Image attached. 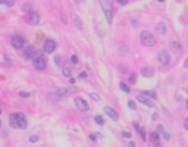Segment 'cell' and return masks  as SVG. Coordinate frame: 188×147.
I'll use <instances>...</instances> for the list:
<instances>
[{
	"label": "cell",
	"mask_w": 188,
	"mask_h": 147,
	"mask_svg": "<svg viewBox=\"0 0 188 147\" xmlns=\"http://www.w3.org/2000/svg\"><path fill=\"white\" fill-rule=\"evenodd\" d=\"M75 105H77V107L80 110H82V112H88V103H87L85 99H82V97H75Z\"/></svg>",
	"instance_id": "cell-5"
},
{
	"label": "cell",
	"mask_w": 188,
	"mask_h": 147,
	"mask_svg": "<svg viewBox=\"0 0 188 147\" xmlns=\"http://www.w3.org/2000/svg\"><path fill=\"white\" fill-rule=\"evenodd\" d=\"M0 128H2V121H0Z\"/></svg>",
	"instance_id": "cell-45"
},
{
	"label": "cell",
	"mask_w": 188,
	"mask_h": 147,
	"mask_svg": "<svg viewBox=\"0 0 188 147\" xmlns=\"http://www.w3.org/2000/svg\"><path fill=\"white\" fill-rule=\"evenodd\" d=\"M134 128H135V129H138V128H140V125H138V122H135V124H134Z\"/></svg>",
	"instance_id": "cell-41"
},
{
	"label": "cell",
	"mask_w": 188,
	"mask_h": 147,
	"mask_svg": "<svg viewBox=\"0 0 188 147\" xmlns=\"http://www.w3.org/2000/svg\"><path fill=\"white\" fill-rule=\"evenodd\" d=\"M157 60H159V63L160 65H169L170 63V53L168 50H160L159 55H157Z\"/></svg>",
	"instance_id": "cell-4"
},
{
	"label": "cell",
	"mask_w": 188,
	"mask_h": 147,
	"mask_svg": "<svg viewBox=\"0 0 188 147\" xmlns=\"http://www.w3.org/2000/svg\"><path fill=\"white\" fill-rule=\"evenodd\" d=\"M122 136H123L125 138H129V137H131V134H129V132H122Z\"/></svg>",
	"instance_id": "cell-38"
},
{
	"label": "cell",
	"mask_w": 188,
	"mask_h": 147,
	"mask_svg": "<svg viewBox=\"0 0 188 147\" xmlns=\"http://www.w3.org/2000/svg\"><path fill=\"white\" fill-rule=\"evenodd\" d=\"M128 107H129V109H132V110H135V109H137V105H135L132 100H129V102H128Z\"/></svg>",
	"instance_id": "cell-29"
},
{
	"label": "cell",
	"mask_w": 188,
	"mask_h": 147,
	"mask_svg": "<svg viewBox=\"0 0 188 147\" xmlns=\"http://www.w3.org/2000/svg\"><path fill=\"white\" fill-rule=\"evenodd\" d=\"M24 56L27 57V59L34 57V56H35V47H34V46H28V47L24 50Z\"/></svg>",
	"instance_id": "cell-11"
},
{
	"label": "cell",
	"mask_w": 188,
	"mask_h": 147,
	"mask_svg": "<svg viewBox=\"0 0 188 147\" xmlns=\"http://www.w3.org/2000/svg\"><path fill=\"white\" fill-rule=\"evenodd\" d=\"M187 109H188V100H187Z\"/></svg>",
	"instance_id": "cell-46"
},
{
	"label": "cell",
	"mask_w": 188,
	"mask_h": 147,
	"mask_svg": "<svg viewBox=\"0 0 188 147\" xmlns=\"http://www.w3.org/2000/svg\"><path fill=\"white\" fill-rule=\"evenodd\" d=\"M150 140H152V143H153L156 147L160 146V137H159V132H157V131H154V132L150 134Z\"/></svg>",
	"instance_id": "cell-13"
},
{
	"label": "cell",
	"mask_w": 188,
	"mask_h": 147,
	"mask_svg": "<svg viewBox=\"0 0 188 147\" xmlns=\"http://www.w3.org/2000/svg\"><path fill=\"white\" fill-rule=\"evenodd\" d=\"M31 9H32V6L28 5V3H25V5L22 6V10H24V12H31Z\"/></svg>",
	"instance_id": "cell-25"
},
{
	"label": "cell",
	"mask_w": 188,
	"mask_h": 147,
	"mask_svg": "<svg viewBox=\"0 0 188 147\" xmlns=\"http://www.w3.org/2000/svg\"><path fill=\"white\" fill-rule=\"evenodd\" d=\"M40 22V13L38 12H31L28 15V24L30 25H37Z\"/></svg>",
	"instance_id": "cell-7"
},
{
	"label": "cell",
	"mask_w": 188,
	"mask_h": 147,
	"mask_svg": "<svg viewBox=\"0 0 188 147\" xmlns=\"http://www.w3.org/2000/svg\"><path fill=\"white\" fill-rule=\"evenodd\" d=\"M98 137H100V134H90V138H91L93 141H96Z\"/></svg>",
	"instance_id": "cell-30"
},
{
	"label": "cell",
	"mask_w": 188,
	"mask_h": 147,
	"mask_svg": "<svg viewBox=\"0 0 188 147\" xmlns=\"http://www.w3.org/2000/svg\"><path fill=\"white\" fill-rule=\"evenodd\" d=\"M71 60H72V63H77V62H78V57H77V56H72Z\"/></svg>",
	"instance_id": "cell-36"
},
{
	"label": "cell",
	"mask_w": 188,
	"mask_h": 147,
	"mask_svg": "<svg viewBox=\"0 0 188 147\" xmlns=\"http://www.w3.org/2000/svg\"><path fill=\"white\" fill-rule=\"evenodd\" d=\"M119 53L121 55H127L128 53V46H119Z\"/></svg>",
	"instance_id": "cell-22"
},
{
	"label": "cell",
	"mask_w": 188,
	"mask_h": 147,
	"mask_svg": "<svg viewBox=\"0 0 188 147\" xmlns=\"http://www.w3.org/2000/svg\"><path fill=\"white\" fill-rule=\"evenodd\" d=\"M60 60H62V59H60L59 56H56V57H55V62H56V65H60Z\"/></svg>",
	"instance_id": "cell-37"
},
{
	"label": "cell",
	"mask_w": 188,
	"mask_h": 147,
	"mask_svg": "<svg viewBox=\"0 0 188 147\" xmlns=\"http://www.w3.org/2000/svg\"><path fill=\"white\" fill-rule=\"evenodd\" d=\"M184 65H185V68H188V59H187L185 62H184Z\"/></svg>",
	"instance_id": "cell-43"
},
{
	"label": "cell",
	"mask_w": 188,
	"mask_h": 147,
	"mask_svg": "<svg viewBox=\"0 0 188 147\" xmlns=\"http://www.w3.org/2000/svg\"><path fill=\"white\" fill-rule=\"evenodd\" d=\"M3 59H5V62H6L7 65H10V63H12V62H10V59H9V57H6V56H5Z\"/></svg>",
	"instance_id": "cell-40"
},
{
	"label": "cell",
	"mask_w": 188,
	"mask_h": 147,
	"mask_svg": "<svg viewBox=\"0 0 188 147\" xmlns=\"http://www.w3.org/2000/svg\"><path fill=\"white\" fill-rule=\"evenodd\" d=\"M157 2H160V3H162V2H165V0H157Z\"/></svg>",
	"instance_id": "cell-44"
},
{
	"label": "cell",
	"mask_w": 188,
	"mask_h": 147,
	"mask_svg": "<svg viewBox=\"0 0 188 147\" xmlns=\"http://www.w3.org/2000/svg\"><path fill=\"white\" fill-rule=\"evenodd\" d=\"M119 88L122 91H125V93H129L131 91V88L128 87V84H125V82H119Z\"/></svg>",
	"instance_id": "cell-18"
},
{
	"label": "cell",
	"mask_w": 188,
	"mask_h": 147,
	"mask_svg": "<svg viewBox=\"0 0 188 147\" xmlns=\"http://www.w3.org/2000/svg\"><path fill=\"white\" fill-rule=\"evenodd\" d=\"M170 50H172L173 53H181V52H182V44H181L178 40L170 41Z\"/></svg>",
	"instance_id": "cell-10"
},
{
	"label": "cell",
	"mask_w": 188,
	"mask_h": 147,
	"mask_svg": "<svg viewBox=\"0 0 188 147\" xmlns=\"http://www.w3.org/2000/svg\"><path fill=\"white\" fill-rule=\"evenodd\" d=\"M0 113H2V109H0Z\"/></svg>",
	"instance_id": "cell-47"
},
{
	"label": "cell",
	"mask_w": 188,
	"mask_h": 147,
	"mask_svg": "<svg viewBox=\"0 0 188 147\" xmlns=\"http://www.w3.org/2000/svg\"><path fill=\"white\" fill-rule=\"evenodd\" d=\"M165 129H163V127L162 125H157V132H163Z\"/></svg>",
	"instance_id": "cell-39"
},
{
	"label": "cell",
	"mask_w": 188,
	"mask_h": 147,
	"mask_svg": "<svg viewBox=\"0 0 188 147\" xmlns=\"http://www.w3.org/2000/svg\"><path fill=\"white\" fill-rule=\"evenodd\" d=\"M100 5H102V7H103V12L112 10V3H110V0H100Z\"/></svg>",
	"instance_id": "cell-15"
},
{
	"label": "cell",
	"mask_w": 188,
	"mask_h": 147,
	"mask_svg": "<svg viewBox=\"0 0 188 147\" xmlns=\"http://www.w3.org/2000/svg\"><path fill=\"white\" fill-rule=\"evenodd\" d=\"M141 74H143L146 78H150V77H153V69H152V68H143V69H141Z\"/></svg>",
	"instance_id": "cell-16"
},
{
	"label": "cell",
	"mask_w": 188,
	"mask_h": 147,
	"mask_svg": "<svg viewBox=\"0 0 188 147\" xmlns=\"http://www.w3.org/2000/svg\"><path fill=\"white\" fill-rule=\"evenodd\" d=\"M184 125H185V129H188V118L185 119V124H184Z\"/></svg>",
	"instance_id": "cell-42"
},
{
	"label": "cell",
	"mask_w": 188,
	"mask_h": 147,
	"mask_svg": "<svg viewBox=\"0 0 188 147\" xmlns=\"http://www.w3.org/2000/svg\"><path fill=\"white\" fill-rule=\"evenodd\" d=\"M19 96H21V97H30V93H25V91H21V93H19Z\"/></svg>",
	"instance_id": "cell-35"
},
{
	"label": "cell",
	"mask_w": 188,
	"mask_h": 147,
	"mask_svg": "<svg viewBox=\"0 0 188 147\" xmlns=\"http://www.w3.org/2000/svg\"><path fill=\"white\" fill-rule=\"evenodd\" d=\"M128 82H129L131 85H134V84L137 82V75H135V74H132V75H129V80H128Z\"/></svg>",
	"instance_id": "cell-23"
},
{
	"label": "cell",
	"mask_w": 188,
	"mask_h": 147,
	"mask_svg": "<svg viewBox=\"0 0 188 147\" xmlns=\"http://www.w3.org/2000/svg\"><path fill=\"white\" fill-rule=\"evenodd\" d=\"M162 134H163V137H165L166 140H170V137H172V136H170V132H166V131H163Z\"/></svg>",
	"instance_id": "cell-31"
},
{
	"label": "cell",
	"mask_w": 188,
	"mask_h": 147,
	"mask_svg": "<svg viewBox=\"0 0 188 147\" xmlns=\"http://www.w3.org/2000/svg\"><path fill=\"white\" fill-rule=\"evenodd\" d=\"M12 46L15 49H22L25 46V38L22 35H13L12 37Z\"/></svg>",
	"instance_id": "cell-6"
},
{
	"label": "cell",
	"mask_w": 188,
	"mask_h": 147,
	"mask_svg": "<svg viewBox=\"0 0 188 147\" xmlns=\"http://www.w3.org/2000/svg\"><path fill=\"white\" fill-rule=\"evenodd\" d=\"M69 93H71V91H69L68 88H60V90H59V94H60V96H68Z\"/></svg>",
	"instance_id": "cell-26"
},
{
	"label": "cell",
	"mask_w": 188,
	"mask_h": 147,
	"mask_svg": "<svg viewBox=\"0 0 188 147\" xmlns=\"http://www.w3.org/2000/svg\"><path fill=\"white\" fill-rule=\"evenodd\" d=\"M90 97H91V99H93L94 102H98V100H100V96H97L96 93H91V94H90Z\"/></svg>",
	"instance_id": "cell-28"
},
{
	"label": "cell",
	"mask_w": 188,
	"mask_h": 147,
	"mask_svg": "<svg viewBox=\"0 0 188 147\" xmlns=\"http://www.w3.org/2000/svg\"><path fill=\"white\" fill-rule=\"evenodd\" d=\"M37 141H38V137H37V136L30 137V143H37Z\"/></svg>",
	"instance_id": "cell-32"
},
{
	"label": "cell",
	"mask_w": 188,
	"mask_h": 147,
	"mask_svg": "<svg viewBox=\"0 0 188 147\" xmlns=\"http://www.w3.org/2000/svg\"><path fill=\"white\" fill-rule=\"evenodd\" d=\"M9 124L12 128H19V129H25L27 128V118H25L24 113L18 112V113H12L9 116Z\"/></svg>",
	"instance_id": "cell-1"
},
{
	"label": "cell",
	"mask_w": 188,
	"mask_h": 147,
	"mask_svg": "<svg viewBox=\"0 0 188 147\" xmlns=\"http://www.w3.org/2000/svg\"><path fill=\"white\" fill-rule=\"evenodd\" d=\"M3 3H5L7 7H10V6L15 5V0H3Z\"/></svg>",
	"instance_id": "cell-27"
},
{
	"label": "cell",
	"mask_w": 188,
	"mask_h": 147,
	"mask_svg": "<svg viewBox=\"0 0 188 147\" xmlns=\"http://www.w3.org/2000/svg\"><path fill=\"white\" fill-rule=\"evenodd\" d=\"M46 65H47V60L44 56L38 55V56H35L34 60H32V66L37 69V71H44L46 69Z\"/></svg>",
	"instance_id": "cell-3"
},
{
	"label": "cell",
	"mask_w": 188,
	"mask_h": 147,
	"mask_svg": "<svg viewBox=\"0 0 188 147\" xmlns=\"http://www.w3.org/2000/svg\"><path fill=\"white\" fill-rule=\"evenodd\" d=\"M104 112H106V115H107L112 121H118V119H119V115L116 113V110L112 109L110 106H106V107H104Z\"/></svg>",
	"instance_id": "cell-9"
},
{
	"label": "cell",
	"mask_w": 188,
	"mask_h": 147,
	"mask_svg": "<svg viewBox=\"0 0 188 147\" xmlns=\"http://www.w3.org/2000/svg\"><path fill=\"white\" fill-rule=\"evenodd\" d=\"M62 74H63L65 77H71V68L63 66V68H62Z\"/></svg>",
	"instance_id": "cell-21"
},
{
	"label": "cell",
	"mask_w": 188,
	"mask_h": 147,
	"mask_svg": "<svg viewBox=\"0 0 188 147\" xmlns=\"http://www.w3.org/2000/svg\"><path fill=\"white\" fill-rule=\"evenodd\" d=\"M141 94H143V96H147L148 99H156V97H157L154 91H143Z\"/></svg>",
	"instance_id": "cell-20"
},
{
	"label": "cell",
	"mask_w": 188,
	"mask_h": 147,
	"mask_svg": "<svg viewBox=\"0 0 188 147\" xmlns=\"http://www.w3.org/2000/svg\"><path fill=\"white\" fill-rule=\"evenodd\" d=\"M137 100H140V102H141L143 105H146L147 107H153V102L150 100L147 96H143V94H140L138 97H137Z\"/></svg>",
	"instance_id": "cell-12"
},
{
	"label": "cell",
	"mask_w": 188,
	"mask_h": 147,
	"mask_svg": "<svg viewBox=\"0 0 188 147\" xmlns=\"http://www.w3.org/2000/svg\"><path fill=\"white\" fill-rule=\"evenodd\" d=\"M137 131L140 132V136H141V140H143V141H146V131H144V128H138Z\"/></svg>",
	"instance_id": "cell-24"
},
{
	"label": "cell",
	"mask_w": 188,
	"mask_h": 147,
	"mask_svg": "<svg viewBox=\"0 0 188 147\" xmlns=\"http://www.w3.org/2000/svg\"><path fill=\"white\" fill-rule=\"evenodd\" d=\"M94 121H96V124H98V125H104V118L100 116V115H96Z\"/></svg>",
	"instance_id": "cell-19"
},
{
	"label": "cell",
	"mask_w": 188,
	"mask_h": 147,
	"mask_svg": "<svg viewBox=\"0 0 188 147\" xmlns=\"http://www.w3.org/2000/svg\"><path fill=\"white\" fill-rule=\"evenodd\" d=\"M118 3H119L121 6H125V5L128 3V0H118Z\"/></svg>",
	"instance_id": "cell-33"
},
{
	"label": "cell",
	"mask_w": 188,
	"mask_h": 147,
	"mask_svg": "<svg viewBox=\"0 0 188 147\" xmlns=\"http://www.w3.org/2000/svg\"><path fill=\"white\" fill-rule=\"evenodd\" d=\"M56 50V43L53 40H46L44 41V52L46 53H53Z\"/></svg>",
	"instance_id": "cell-8"
},
{
	"label": "cell",
	"mask_w": 188,
	"mask_h": 147,
	"mask_svg": "<svg viewBox=\"0 0 188 147\" xmlns=\"http://www.w3.org/2000/svg\"><path fill=\"white\" fill-rule=\"evenodd\" d=\"M140 40H141V43H143L144 46H147V47H153V46L156 44V38L153 37V34L148 32V31H143V32H141Z\"/></svg>",
	"instance_id": "cell-2"
},
{
	"label": "cell",
	"mask_w": 188,
	"mask_h": 147,
	"mask_svg": "<svg viewBox=\"0 0 188 147\" xmlns=\"http://www.w3.org/2000/svg\"><path fill=\"white\" fill-rule=\"evenodd\" d=\"M73 24H75V27H77V30H82V22H81V19L78 18V16H75L73 18Z\"/></svg>",
	"instance_id": "cell-17"
},
{
	"label": "cell",
	"mask_w": 188,
	"mask_h": 147,
	"mask_svg": "<svg viewBox=\"0 0 188 147\" xmlns=\"http://www.w3.org/2000/svg\"><path fill=\"white\" fill-rule=\"evenodd\" d=\"M156 31L160 34V35H165L166 34V25L163 22H157L156 24Z\"/></svg>",
	"instance_id": "cell-14"
},
{
	"label": "cell",
	"mask_w": 188,
	"mask_h": 147,
	"mask_svg": "<svg viewBox=\"0 0 188 147\" xmlns=\"http://www.w3.org/2000/svg\"><path fill=\"white\" fill-rule=\"evenodd\" d=\"M78 78H81V80H85V78H87V74H85V72H81L80 75H78Z\"/></svg>",
	"instance_id": "cell-34"
}]
</instances>
